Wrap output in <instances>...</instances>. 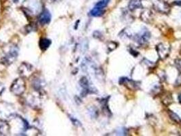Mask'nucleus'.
<instances>
[{"mask_svg":"<svg viewBox=\"0 0 181 136\" xmlns=\"http://www.w3.org/2000/svg\"><path fill=\"white\" fill-rule=\"evenodd\" d=\"M151 38V33L147 28H144L140 33L134 35V40L141 46L147 44Z\"/></svg>","mask_w":181,"mask_h":136,"instance_id":"nucleus-1","label":"nucleus"},{"mask_svg":"<svg viewBox=\"0 0 181 136\" xmlns=\"http://www.w3.org/2000/svg\"><path fill=\"white\" fill-rule=\"evenodd\" d=\"M153 8L155 10L161 14H169L170 12V6L164 0H155L153 2Z\"/></svg>","mask_w":181,"mask_h":136,"instance_id":"nucleus-2","label":"nucleus"},{"mask_svg":"<svg viewBox=\"0 0 181 136\" xmlns=\"http://www.w3.org/2000/svg\"><path fill=\"white\" fill-rule=\"evenodd\" d=\"M119 84L121 85H125L127 89L130 90H138L140 88V85H138V82H135L132 80L127 78H121L119 80Z\"/></svg>","mask_w":181,"mask_h":136,"instance_id":"nucleus-3","label":"nucleus"},{"mask_svg":"<svg viewBox=\"0 0 181 136\" xmlns=\"http://www.w3.org/2000/svg\"><path fill=\"white\" fill-rule=\"evenodd\" d=\"M157 51L160 59H165L169 55V53L170 52V47L167 46L164 44L160 43L157 45Z\"/></svg>","mask_w":181,"mask_h":136,"instance_id":"nucleus-4","label":"nucleus"},{"mask_svg":"<svg viewBox=\"0 0 181 136\" xmlns=\"http://www.w3.org/2000/svg\"><path fill=\"white\" fill-rule=\"evenodd\" d=\"M51 19V15L50 14L49 11H48L47 10H45L42 13L39 21L42 25H46L49 23Z\"/></svg>","mask_w":181,"mask_h":136,"instance_id":"nucleus-5","label":"nucleus"},{"mask_svg":"<svg viewBox=\"0 0 181 136\" xmlns=\"http://www.w3.org/2000/svg\"><path fill=\"white\" fill-rule=\"evenodd\" d=\"M140 18L145 22H151L153 21V14L150 10L145 9L141 13Z\"/></svg>","mask_w":181,"mask_h":136,"instance_id":"nucleus-6","label":"nucleus"},{"mask_svg":"<svg viewBox=\"0 0 181 136\" xmlns=\"http://www.w3.org/2000/svg\"><path fill=\"white\" fill-rule=\"evenodd\" d=\"M142 4L141 0H130L128 4V8L131 11H134L135 10L142 8Z\"/></svg>","mask_w":181,"mask_h":136,"instance_id":"nucleus-7","label":"nucleus"},{"mask_svg":"<svg viewBox=\"0 0 181 136\" xmlns=\"http://www.w3.org/2000/svg\"><path fill=\"white\" fill-rule=\"evenodd\" d=\"M161 102L163 103V105L168 106L172 103V97L171 93L169 92H166L163 93V95L161 96Z\"/></svg>","mask_w":181,"mask_h":136,"instance_id":"nucleus-8","label":"nucleus"},{"mask_svg":"<svg viewBox=\"0 0 181 136\" xmlns=\"http://www.w3.org/2000/svg\"><path fill=\"white\" fill-rule=\"evenodd\" d=\"M105 13L104 9H102L98 7H95L93 8L90 11V15L92 16V17H101L103 14Z\"/></svg>","mask_w":181,"mask_h":136,"instance_id":"nucleus-9","label":"nucleus"},{"mask_svg":"<svg viewBox=\"0 0 181 136\" xmlns=\"http://www.w3.org/2000/svg\"><path fill=\"white\" fill-rule=\"evenodd\" d=\"M51 44V41L48 39L46 38H43L41 39L40 42V47L42 50H46L47 48L50 46Z\"/></svg>","mask_w":181,"mask_h":136,"instance_id":"nucleus-10","label":"nucleus"},{"mask_svg":"<svg viewBox=\"0 0 181 136\" xmlns=\"http://www.w3.org/2000/svg\"><path fill=\"white\" fill-rule=\"evenodd\" d=\"M168 113H169L170 118L172 119L174 122H176V123H179V124L181 123V118L179 117V115L176 114L175 112H174L171 110H169Z\"/></svg>","mask_w":181,"mask_h":136,"instance_id":"nucleus-11","label":"nucleus"},{"mask_svg":"<svg viewBox=\"0 0 181 136\" xmlns=\"http://www.w3.org/2000/svg\"><path fill=\"white\" fill-rule=\"evenodd\" d=\"M111 0H100L95 4V7H98L102 9H104L108 6Z\"/></svg>","mask_w":181,"mask_h":136,"instance_id":"nucleus-12","label":"nucleus"},{"mask_svg":"<svg viewBox=\"0 0 181 136\" xmlns=\"http://www.w3.org/2000/svg\"><path fill=\"white\" fill-rule=\"evenodd\" d=\"M116 134L119 135H127V131L126 128H120L117 131H116Z\"/></svg>","mask_w":181,"mask_h":136,"instance_id":"nucleus-13","label":"nucleus"},{"mask_svg":"<svg viewBox=\"0 0 181 136\" xmlns=\"http://www.w3.org/2000/svg\"><path fill=\"white\" fill-rule=\"evenodd\" d=\"M161 87L160 85L159 86L156 85V86H154V88L152 89L151 91L153 93V95H157V94H159L161 92Z\"/></svg>","mask_w":181,"mask_h":136,"instance_id":"nucleus-14","label":"nucleus"},{"mask_svg":"<svg viewBox=\"0 0 181 136\" xmlns=\"http://www.w3.org/2000/svg\"><path fill=\"white\" fill-rule=\"evenodd\" d=\"M175 66L177 68V70L181 72V59H178L175 60Z\"/></svg>","mask_w":181,"mask_h":136,"instance_id":"nucleus-15","label":"nucleus"},{"mask_svg":"<svg viewBox=\"0 0 181 136\" xmlns=\"http://www.w3.org/2000/svg\"><path fill=\"white\" fill-rule=\"evenodd\" d=\"M112 46H114L115 48L117 47V43L115 42H110L109 44L108 45V48H109V50L110 51H112Z\"/></svg>","mask_w":181,"mask_h":136,"instance_id":"nucleus-16","label":"nucleus"},{"mask_svg":"<svg viewBox=\"0 0 181 136\" xmlns=\"http://www.w3.org/2000/svg\"><path fill=\"white\" fill-rule=\"evenodd\" d=\"M176 86H180L181 85V76H179L176 80L175 82Z\"/></svg>","mask_w":181,"mask_h":136,"instance_id":"nucleus-17","label":"nucleus"},{"mask_svg":"<svg viewBox=\"0 0 181 136\" xmlns=\"http://www.w3.org/2000/svg\"><path fill=\"white\" fill-rule=\"evenodd\" d=\"M173 4L181 6V1H175V2H173Z\"/></svg>","mask_w":181,"mask_h":136,"instance_id":"nucleus-18","label":"nucleus"},{"mask_svg":"<svg viewBox=\"0 0 181 136\" xmlns=\"http://www.w3.org/2000/svg\"><path fill=\"white\" fill-rule=\"evenodd\" d=\"M179 101L180 102V103H181V94L179 95Z\"/></svg>","mask_w":181,"mask_h":136,"instance_id":"nucleus-19","label":"nucleus"},{"mask_svg":"<svg viewBox=\"0 0 181 136\" xmlns=\"http://www.w3.org/2000/svg\"><path fill=\"white\" fill-rule=\"evenodd\" d=\"M19 1V0H14V2H18Z\"/></svg>","mask_w":181,"mask_h":136,"instance_id":"nucleus-20","label":"nucleus"},{"mask_svg":"<svg viewBox=\"0 0 181 136\" xmlns=\"http://www.w3.org/2000/svg\"><path fill=\"white\" fill-rule=\"evenodd\" d=\"M53 1H55V0H53Z\"/></svg>","mask_w":181,"mask_h":136,"instance_id":"nucleus-21","label":"nucleus"}]
</instances>
